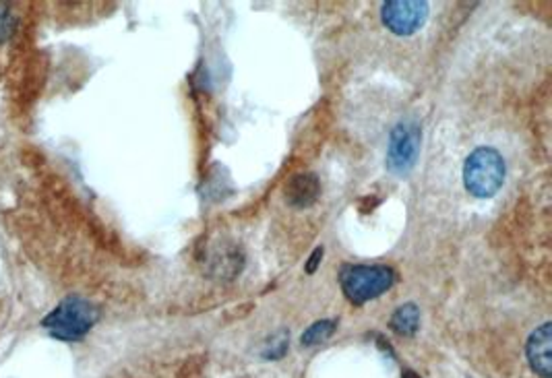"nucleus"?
Segmentation results:
<instances>
[{"label": "nucleus", "instance_id": "obj_5", "mask_svg": "<svg viewBox=\"0 0 552 378\" xmlns=\"http://www.w3.org/2000/svg\"><path fill=\"white\" fill-rule=\"evenodd\" d=\"M381 17L387 30L396 35H412L426 23L428 3L420 0H389L383 5Z\"/></svg>", "mask_w": 552, "mask_h": 378}, {"label": "nucleus", "instance_id": "obj_6", "mask_svg": "<svg viewBox=\"0 0 552 378\" xmlns=\"http://www.w3.org/2000/svg\"><path fill=\"white\" fill-rule=\"evenodd\" d=\"M528 362L536 374L542 378H552V327L544 323L529 335L526 346Z\"/></svg>", "mask_w": 552, "mask_h": 378}, {"label": "nucleus", "instance_id": "obj_3", "mask_svg": "<svg viewBox=\"0 0 552 378\" xmlns=\"http://www.w3.org/2000/svg\"><path fill=\"white\" fill-rule=\"evenodd\" d=\"M340 283L352 304L375 300L396 283V273L385 265H346L340 273Z\"/></svg>", "mask_w": 552, "mask_h": 378}, {"label": "nucleus", "instance_id": "obj_2", "mask_svg": "<svg viewBox=\"0 0 552 378\" xmlns=\"http://www.w3.org/2000/svg\"><path fill=\"white\" fill-rule=\"evenodd\" d=\"M463 182L472 195L491 198L497 195L505 182V161L497 149L478 147L465 160Z\"/></svg>", "mask_w": 552, "mask_h": 378}, {"label": "nucleus", "instance_id": "obj_8", "mask_svg": "<svg viewBox=\"0 0 552 378\" xmlns=\"http://www.w3.org/2000/svg\"><path fill=\"white\" fill-rule=\"evenodd\" d=\"M420 327V310L414 302H407L393 312L391 317V329L404 335V337H414Z\"/></svg>", "mask_w": 552, "mask_h": 378}, {"label": "nucleus", "instance_id": "obj_10", "mask_svg": "<svg viewBox=\"0 0 552 378\" xmlns=\"http://www.w3.org/2000/svg\"><path fill=\"white\" fill-rule=\"evenodd\" d=\"M15 30V21L9 15V11L0 9V41H5Z\"/></svg>", "mask_w": 552, "mask_h": 378}, {"label": "nucleus", "instance_id": "obj_12", "mask_svg": "<svg viewBox=\"0 0 552 378\" xmlns=\"http://www.w3.org/2000/svg\"><path fill=\"white\" fill-rule=\"evenodd\" d=\"M401 378H420V376L416 374V373H412V370H406L404 376H401Z\"/></svg>", "mask_w": 552, "mask_h": 378}, {"label": "nucleus", "instance_id": "obj_7", "mask_svg": "<svg viewBox=\"0 0 552 378\" xmlns=\"http://www.w3.org/2000/svg\"><path fill=\"white\" fill-rule=\"evenodd\" d=\"M321 195V182L319 178L311 172H303L290 178V182L285 184V201L294 209H304L317 201Z\"/></svg>", "mask_w": 552, "mask_h": 378}, {"label": "nucleus", "instance_id": "obj_1", "mask_svg": "<svg viewBox=\"0 0 552 378\" xmlns=\"http://www.w3.org/2000/svg\"><path fill=\"white\" fill-rule=\"evenodd\" d=\"M98 317L99 312L89 300L81 296H69L50 312L42 325H44V329H48L50 335L56 339L77 341L81 339L83 335L89 333L91 327L96 325Z\"/></svg>", "mask_w": 552, "mask_h": 378}, {"label": "nucleus", "instance_id": "obj_9", "mask_svg": "<svg viewBox=\"0 0 552 378\" xmlns=\"http://www.w3.org/2000/svg\"><path fill=\"white\" fill-rule=\"evenodd\" d=\"M335 329H338V320H335V318L317 320V323H314L313 327H308V329L304 331L303 346L311 347V346L321 344V341H327L329 337H332Z\"/></svg>", "mask_w": 552, "mask_h": 378}, {"label": "nucleus", "instance_id": "obj_11", "mask_svg": "<svg viewBox=\"0 0 552 378\" xmlns=\"http://www.w3.org/2000/svg\"><path fill=\"white\" fill-rule=\"evenodd\" d=\"M321 259H323V248H317V251L313 253L311 261L306 263V273H314V269H317V265L321 263Z\"/></svg>", "mask_w": 552, "mask_h": 378}, {"label": "nucleus", "instance_id": "obj_4", "mask_svg": "<svg viewBox=\"0 0 552 378\" xmlns=\"http://www.w3.org/2000/svg\"><path fill=\"white\" fill-rule=\"evenodd\" d=\"M420 126L410 120L393 128L389 149H387V170L391 174L404 176L414 168L420 152Z\"/></svg>", "mask_w": 552, "mask_h": 378}]
</instances>
